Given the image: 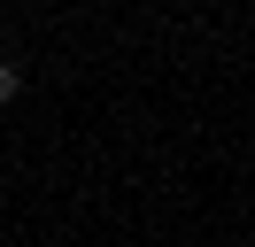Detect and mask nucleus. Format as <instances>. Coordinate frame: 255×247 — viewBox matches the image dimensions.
<instances>
[{
	"label": "nucleus",
	"instance_id": "nucleus-1",
	"mask_svg": "<svg viewBox=\"0 0 255 247\" xmlns=\"http://www.w3.org/2000/svg\"><path fill=\"white\" fill-rule=\"evenodd\" d=\"M16 93H23V70H16V62H0V101H16Z\"/></svg>",
	"mask_w": 255,
	"mask_h": 247
}]
</instances>
